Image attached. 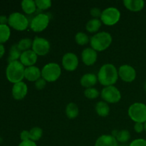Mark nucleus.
<instances>
[{
	"mask_svg": "<svg viewBox=\"0 0 146 146\" xmlns=\"http://www.w3.org/2000/svg\"><path fill=\"white\" fill-rule=\"evenodd\" d=\"M98 81L104 87L113 86L118 79V71L112 64H104L97 74Z\"/></svg>",
	"mask_w": 146,
	"mask_h": 146,
	"instance_id": "1",
	"label": "nucleus"
},
{
	"mask_svg": "<svg viewBox=\"0 0 146 146\" xmlns=\"http://www.w3.org/2000/svg\"><path fill=\"white\" fill-rule=\"evenodd\" d=\"M113 38L111 34L106 31H101L93 35L90 38L91 47L95 51H104L112 44Z\"/></svg>",
	"mask_w": 146,
	"mask_h": 146,
	"instance_id": "2",
	"label": "nucleus"
},
{
	"mask_svg": "<svg viewBox=\"0 0 146 146\" xmlns=\"http://www.w3.org/2000/svg\"><path fill=\"white\" fill-rule=\"evenodd\" d=\"M24 71L25 66L19 61H12L6 68V77L9 82L17 84L24 78Z\"/></svg>",
	"mask_w": 146,
	"mask_h": 146,
	"instance_id": "3",
	"label": "nucleus"
},
{
	"mask_svg": "<svg viewBox=\"0 0 146 146\" xmlns=\"http://www.w3.org/2000/svg\"><path fill=\"white\" fill-rule=\"evenodd\" d=\"M61 74V68L56 63H48L41 68V77L46 82H55L59 78Z\"/></svg>",
	"mask_w": 146,
	"mask_h": 146,
	"instance_id": "4",
	"label": "nucleus"
},
{
	"mask_svg": "<svg viewBox=\"0 0 146 146\" xmlns=\"http://www.w3.org/2000/svg\"><path fill=\"white\" fill-rule=\"evenodd\" d=\"M128 116L135 123L146 122V105L140 102L131 104L128 110Z\"/></svg>",
	"mask_w": 146,
	"mask_h": 146,
	"instance_id": "5",
	"label": "nucleus"
},
{
	"mask_svg": "<svg viewBox=\"0 0 146 146\" xmlns=\"http://www.w3.org/2000/svg\"><path fill=\"white\" fill-rule=\"evenodd\" d=\"M8 25L14 29L22 31L29 26L28 18L20 12H13L8 17Z\"/></svg>",
	"mask_w": 146,
	"mask_h": 146,
	"instance_id": "6",
	"label": "nucleus"
},
{
	"mask_svg": "<svg viewBox=\"0 0 146 146\" xmlns=\"http://www.w3.org/2000/svg\"><path fill=\"white\" fill-rule=\"evenodd\" d=\"M121 19V12L115 7H108L102 11L101 19L102 24L106 26H113L119 21Z\"/></svg>",
	"mask_w": 146,
	"mask_h": 146,
	"instance_id": "7",
	"label": "nucleus"
},
{
	"mask_svg": "<svg viewBox=\"0 0 146 146\" xmlns=\"http://www.w3.org/2000/svg\"><path fill=\"white\" fill-rule=\"evenodd\" d=\"M50 21V17L45 13H39L33 17L29 22L31 29L34 32H41L48 27Z\"/></svg>",
	"mask_w": 146,
	"mask_h": 146,
	"instance_id": "8",
	"label": "nucleus"
},
{
	"mask_svg": "<svg viewBox=\"0 0 146 146\" xmlns=\"http://www.w3.org/2000/svg\"><path fill=\"white\" fill-rule=\"evenodd\" d=\"M101 96L107 104H116L121 99V91L114 86L104 87L101 92Z\"/></svg>",
	"mask_w": 146,
	"mask_h": 146,
	"instance_id": "9",
	"label": "nucleus"
},
{
	"mask_svg": "<svg viewBox=\"0 0 146 146\" xmlns=\"http://www.w3.org/2000/svg\"><path fill=\"white\" fill-rule=\"evenodd\" d=\"M51 44L50 42L45 38L36 36L33 40L31 50L39 56H46L50 51Z\"/></svg>",
	"mask_w": 146,
	"mask_h": 146,
	"instance_id": "10",
	"label": "nucleus"
},
{
	"mask_svg": "<svg viewBox=\"0 0 146 146\" xmlns=\"http://www.w3.org/2000/svg\"><path fill=\"white\" fill-rule=\"evenodd\" d=\"M118 71V77L124 82L131 83L135 81L136 78V71L131 65L124 64V65L121 66Z\"/></svg>",
	"mask_w": 146,
	"mask_h": 146,
	"instance_id": "11",
	"label": "nucleus"
},
{
	"mask_svg": "<svg viewBox=\"0 0 146 146\" xmlns=\"http://www.w3.org/2000/svg\"><path fill=\"white\" fill-rule=\"evenodd\" d=\"M63 68L67 71H74L78 68L79 61L76 54L72 52H68L62 57Z\"/></svg>",
	"mask_w": 146,
	"mask_h": 146,
	"instance_id": "12",
	"label": "nucleus"
},
{
	"mask_svg": "<svg viewBox=\"0 0 146 146\" xmlns=\"http://www.w3.org/2000/svg\"><path fill=\"white\" fill-rule=\"evenodd\" d=\"M28 93V86L24 81L14 84L11 88V94L13 98L17 101L24 99Z\"/></svg>",
	"mask_w": 146,
	"mask_h": 146,
	"instance_id": "13",
	"label": "nucleus"
},
{
	"mask_svg": "<svg viewBox=\"0 0 146 146\" xmlns=\"http://www.w3.org/2000/svg\"><path fill=\"white\" fill-rule=\"evenodd\" d=\"M97 58H98L97 51L91 47L84 48L81 53V59L83 63L88 66L94 65L96 62Z\"/></svg>",
	"mask_w": 146,
	"mask_h": 146,
	"instance_id": "14",
	"label": "nucleus"
},
{
	"mask_svg": "<svg viewBox=\"0 0 146 146\" xmlns=\"http://www.w3.org/2000/svg\"><path fill=\"white\" fill-rule=\"evenodd\" d=\"M38 59V56L31 49L28 51H23L20 56L19 61L24 66L29 67L32 66H35Z\"/></svg>",
	"mask_w": 146,
	"mask_h": 146,
	"instance_id": "15",
	"label": "nucleus"
},
{
	"mask_svg": "<svg viewBox=\"0 0 146 146\" xmlns=\"http://www.w3.org/2000/svg\"><path fill=\"white\" fill-rule=\"evenodd\" d=\"M41 78V70L36 66L27 67L24 71V78L30 82H36Z\"/></svg>",
	"mask_w": 146,
	"mask_h": 146,
	"instance_id": "16",
	"label": "nucleus"
},
{
	"mask_svg": "<svg viewBox=\"0 0 146 146\" xmlns=\"http://www.w3.org/2000/svg\"><path fill=\"white\" fill-rule=\"evenodd\" d=\"M123 4L127 9L133 12L141 11L145 7V1L143 0H124Z\"/></svg>",
	"mask_w": 146,
	"mask_h": 146,
	"instance_id": "17",
	"label": "nucleus"
},
{
	"mask_svg": "<svg viewBox=\"0 0 146 146\" xmlns=\"http://www.w3.org/2000/svg\"><path fill=\"white\" fill-rule=\"evenodd\" d=\"M98 82V78L96 74L92 73H87L82 76L80 80L81 85L86 88L94 87Z\"/></svg>",
	"mask_w": 146,
	"mask_h": 146,
	"instance_id": "18",
	"label": "nucleus"
},
{
	"mask_svg": "<svg viewBox=\"0 0 146 146\" xmlns=\"http://www.w3.org/2000/svg\"><path fill=\"white\" fill-rule=\"evenodd\" d=\"M118 143L112 135H102L97 138L94 146H118Z\"/></svg>",
	"mask_w": 146,
	"mask_h": 146,
	"instance_id": "19",
	"label": "nucleus"
},
{
	"mask_svg": "<svg viewBox=\"0 0 146 146\" xmlns=\"http://www.w3.org/2000/svg\"><path fill=\"white\" fill-rule=\"evenodd\" d=\"M111 135L116 139L117 142H119L121 143H127L131 138V133L129 131L126 129L123 130H114Z\"/></svg>",
	"mask_w": 146,
	"mask_h": 146,
	"instance_id": "20",
	"label": "nucleus"
},
{
	"mask_svg": "<svg viewBox=\"0 0 146 146\" xmlns=\"http://www.w3.org/2000/svg\"><path fill=\"white\" fill-rule=\"evenodd\" d=\"M102 22L99 19H91L86 24V29L88 32L91 33V34H96L98 30L101 27Z\"/></svg>",
	"mask_w": 146,
	"mask_h": 146,
	"instance_id": "21",
	"label": "nucleus"
},
{
	"mask_svg": "<svg viewBox=\"0 0 146 146\" xmlns=\"http://www.w3.org/2000/svg\"><path fill=\"white\" fill-rule=\"evenodd\" d=\"M95 110L96 113L101 117H106L109 115L110 107L108 104L104 101L97 103L95 106Z\"/></svg>",
	"mask_w": 146,
	"mask_h": 146,
	"instance_id": "22",
	"label": "nucleus"
},
{
	"mask_svg": "<svg viewBox=\"0 0 146 146\" xmlns=\"http://www.w3.org/2000/svg\"><path fill=\"white\" fill-rule=\"evenodd\" d=\"M21 9L25 14L28 15L34 14L36 10V5L34 0H23L21 3Z\"/></svg>",
	"mask_w": 146,
	"mask_h": 146,
	"instance_id": "23",
	"label": "nucleus"
},
{
	"mask_svg": "<svg viewBox=\"0 0 146 146\" xmlns=\"http://www.w3.org/2000/svg\"><path fill=\"white\" fill-rule=\"evenodd\" d=\"M66 115L69 119H74L79 114V108L74 103H69L66 107Z\"/></svg>",
	"mask_w": 146,
	"mask_h": 146,
	"instance_id": "24",
	"label": "nucleus"
},
{
	"mask_svg": "<svg viewBox=\"0 0 146 146\" xmlns=\"http://www.w3.org/2000/svg\"><path fill=\"white\" fill-rule=\"evenodd\" d=\"M11 36V29L7 24H0V44L7 42Z\"/></svg>",
	"mask_w": 146,
	"mask_h": 146,
	"instance_id": "25",
	"label": "nucleus"
},
{
	"mask_svg": "<svg viewBox=\"0 0 146 146\" xmlns=\"http://www.w3.org/2000/svg\"><path fill=\"white\" fill-rule=\"evenodd\" d=\"M21 51L19 49L17 44H14L11 47L9 50V54L8 61L9 63L12 62V61H19L21 56Z\"/></svg>",
	"mask_w": 146,
	"mask_h": 146,
	"instance_id": "26",
	"label": "nucleus"
},
{
	"mask_svg": "<svg viewBox=\"0 0 146 146\" xmlns=\"http://www.w3.org/2000/svg\"><path fill=\"white\" fill-rule=\"evenodd\" d=\"M33 41L29 38H21L17 44L19 49L23 52V51H28L32 47Z\"/></svg>",
	"mask_w": 146,
	"mask_h": 146,
	"instance_id": "27",
	"label": "nucleus"
},
{
	"mask_svg": "<svg viewBox=\"0 0 146 146\" xmlns=\"http://www.w3.org/2000/svg\"><path fill=\"white\" fill-rule=\"evenodd\" d=\"M75 41L78 45L84 46L86 45L88 42H90V38L86 33L79 31L76 34Z\"/></svg>",
	"mask_w": 146,
	"mask_h": 146,
	"instance_id": "28",
	"label": "nucleus"
},
{
	"mask_svg": "<svg viewBox=\"0 0 146 146\" xmlns=\"http://www.w3.org/2000/svg\"><path fill=\"white\" fill-rule=\"evenodd\" d=\"M29 135L31 141L34 142L39 141L43 135V130L39 127H34L29 131Z\"/></svg>",
	"mask_w": 146,
	"mask_h": 146,
	"instance_id": "29",
	"label": "nucleus"
},
{
	"mask_svg": "<svg viewBox=\"0 0 146 146\" xmlns=\"http://www.w3.org/2000/svg\"><path fill=\"white\" fill-rule=\"evenodd\" d=\"M100 92L98 89H96L94 87L89 88H86L84 91V95L88 99H96L100 96Z\"/></svg>",
	"mask_w": 146,
	"mask_h": 146,
	"instance_id": "30",
	"label": "nucleus"
},
{
	"mask_svg": "<svg viewBox=\"0 0 146 146\" xmlns=\"http://www.w3.org/2000/svg\"><path fill=\"white\" fill-rule=\"evenodd\" d=\"M35 2L36 8L41 11L48 9L52 5V2L50 0H36Z\"/></svg>",
	"mask_w": 146,
	"mask_h": 146,
	"instance_id": "31",
	"label": "nucleus"
},
{
	"mask_svg": "<svg viewBox=\"0 0 146 146\" xmlns=\"http://www.w3.org/2000/svg\"><path fill=\"white\" fill-rule=\"evenodd\" d=\"M101 14H102V11L97 7H94L90 10V14L92 16L94 19H98L99 17L101 18Z\"/></svg>",
	"mask_w": 146,
	"mask_h": 146,
	"instance_id": "32",
	"label": "nucleus"
},
{
	"mask_svg": "<svg viewBox=\"0 0 146 146\" xmlns=\"http://www.w3.org/2000/svg\"><path fill=\"white\" fill-rule=\"evenodd\" d=\"M46 81L41 77L35 82V87L37 90H42L46 86Z\"/></svg>",
	"mask_w": 146,
	"mask_h": 146,
	"instance_id": "33",
	"label": "nucleus"
},
{
	"mask_svg": "<svg viewBox=\"0 0 146 146\" xmlns=\"http://www.w3.org/2000/svg\"><path fill=\"white\" fill-rule=\"evenodd\" d=\"M129 146H146V140L143 138L135 139L130 143Z\"/></svg>",
	"mask_w": 146,
	"mask_h": 146,
	"instance_id": "34",
	"label": "nucleus"
},
{
	"mask_svg": "<svg viewBox=\"0 0 146 146\" xmlns=\"http://www.w3.org/2000/svg\"><path fill=\"white\" fill-rule=\"evenodd\" d=\"M134 131L138 133H141L144 131V123H135L134 125Z\"/></svg>",
	"mask_w": 146,
	"mask_h": 146,
	"instance_id": "35",
	"label": "nucleus"
},
{
	"mask_svg": "<svg viewBox=\"0 0 146 146\" xmlns=\"http://www.w3.org/2000/svg\"><path fill=\"white\" fill-rule=\"evenodd\" d=\"M20 138H21V141L30 140L29 131H26V130H24V131H21V133H20Z\"/></svg>",
	"mask_w": 146,
	"mask_h": 146,
	"instance_id": "36",
	"label": "nucleus"
},
{
	"mask_svg": "<svg viewBox=\"0 0 146 146\" xmlns=\"http://www.w3.org/2000/svg\"><path fill=\"white\" fill-rule=\"evenodd\" d=\"M18 146H37V145L34 141L28 140V141H21Z\"/></svg>",
	"mask_w": 146,
	"mask_h": 146,
	"instance_id": "37",
	"label": "nucleus"
},
{
	"mask_svg": "<svg viewBox=\"0 0 146 146\" xmlns=\"http://www.w3.org/2000/svg\"><path fill=\"white\" fill-rule=\"evenodd\" d=\"M8 24V17L5 15H0V24Z\"/></svg>",
	"mask_w": 146,
	"mask_h": 146,
	"instance_id": "38",
	"label": "nucleus"
},
{
	"mask_svg": "<svg viewBox=\"0 0 146 146\" xmlns=\"http://www.w3.org/2000/svg\"><path fill=\"white\" fill-rule=\"evenodd\" d=\"M5 54V48L3 44H0V58H2Z\"/></svg>",
	"mask_w": 146,
	"mask_h": 146,
	"instance_id": "39",
	"label": "nucleus"
},
{
	"mask_svg": "<svg viewBox=\"0 0 146 146\" xmlns=\"http://www.w3.org/2000/svg\"><path fill=\"white\" fill-rule=\"evenodd\" d=\"M144 131L146 132V122L144 123Z\"/></svg>",
	"mask_w": 146,
	"mask_h": 146,
	"instance_id": "40",
	"label": "nucleus"
},
{
	"mask_svg": "<svg viewBox=\"0 0 146 146\" xmlns=\"http://www.w3.org/2000/svg\"><path fill=\"white\" fill-rule=\"evenodd\" d=\"M1 141H2V138H1V137H0V143H1Z\"/></svg>",
	"mask_w": 146,
	"mask_h": 146,
	"instance_id": "41",
	"label": "nucleus"
},
{
	"mask_svg": "<svg viewBox=\"0 0 146 146\" xmlns=\"http://www.w3.org/2000/svg\"><path fill=\"white\" fill-rule=\"evenodd\" d=\"M145 91H146V82H145Z\"/></svg>",
	"mask_w": 146,
	"mask_h": 146,
	"instance_id": "42",
	"label": "nucleus"
},
{
	"mask_svg": "<svg viewBox=\"0 0 146 146\" xmlns=\"http://www.w3.org/2000/svg\"><path fill=\"white\" fill-rule=\"evenodd\" d=\"M118 146H124V145H118Z\"/></svg>",
	"mask_w": 146,
	"mask_h": 146,
	"instance_id": "43",
	"label": "nucleus"
}]
</instances>
